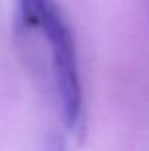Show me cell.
<instances>
[{
  "label": "cell",
  "mask_w": 149,
  "mask_h": 151,
  "mask_svg": "<svg viewBox=\"0 0 149 151\" xmlns=\"http://www.w3.org/2000/svg\"><path fill=\"white\" fill-rule=\"evenodd\" d=\"M19 27L25 34H37L44 40L51 74L60 104V114L69 132L82 123V84L72 30L54 0H18Z\"/></svg>",
  "instance_id": "cell-1"
}]
</instances>
